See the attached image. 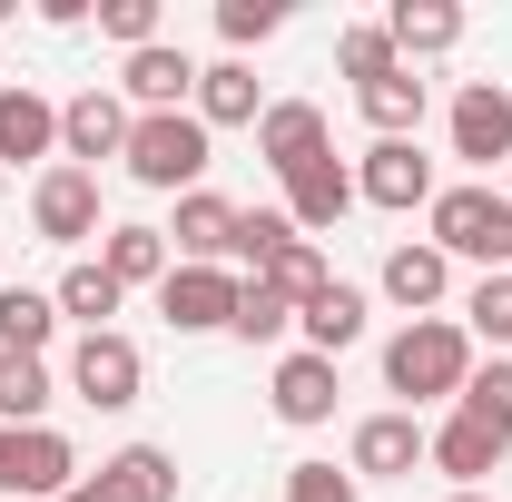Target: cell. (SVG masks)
Masks as SVG:
<instances>
[{
  "instance_id": "6da1fadb",
  "label": "cell",
  "mask_w": 512,
  "mask_h": 502,
  "mask_svg": "<svg viewBox=\"0 0 512 502\" xmlns=\"http://www.w3.org/2000/svg\"><path fill=\"white\" fill-rule=\"evenodd\" d=\"M463 375H473V335L453 315H414L384 335V394L424 404V394H463Z\"/></svg>"
},
{
  "instance_id": "7a4b0ae2",
  "label": "cell",
  "mask_w": 512,
  "mask_h": 502,
  "mask_svg": "<svg viewBox=\"0 0 512 502\" xmlns=\"http://www.w3.org/2000/svg\"><path fill=\"white\" fill-rule=\"evenodd\" d=\"M207 168H217V138H207L197 109H158V119L128 128V178H138V188L188 197V188H207Z\"/></svg>"
},
{
  "instance_id": "3957f363",
  "label": "cell",
  "mask_w": 512,
  "mask_h": 502,
  "mask_svg": "<svg viewBox=\"0 0 512 502\" xmlns=\"http://www.w3.org/2000/svg\"><path fill=\"white\" fill-rule=\"evenodd\" d=\"M434 247L444 256H473L483 276H503L512 266V197L493 188V178H473V188H434Z\"/></svg>"
},
{
  "instance_id": "277c9868",
  "label": "cell",
  "mask_w": 512,
  "mask_h": 502,
  "mask_svg": "<svg viewBox=\"0 0 512 502\" xmlns=\"http://www.w3.org/2000/svg\"><path fill=\"white\" fill-rule=\"evenodd\" d=\"M69 483H79V443L60 424H0V493L60 502Z\"/></svg>"
},
{
  "instance_id": "5b68a950",
  "label": "cell",
  "mask_w": 512,
  "mask_h": 502,
  "mask_svg": "<svg viewBox=\"0 0 512 502\" xmlns=\"http://www.w3.org/2000/svg\"><path fill=\"white\" fill-rule=\"evenodd\" d=\"M69 394L99 404V414H128V404L148 394V355L128 345L119 325H109V335H79V345H69Z\"/></svg>"
},
{
  "instance_id": "8992f818",
  "label": "cell",
  "mask_w": 512,
  "mask_h": 502,
  "mask_svg": "<svg viewBox=\"0 0 512 502\" xmlns=\"http://www.w3.org/2000/svg\"><path fill=\"white\" fill-rule=\"evenodd\" d=\"M237 266H168V286H158V315L178 325V335H227L237 325Z\"/></svg>"
},
{
  "instance_id": "52a82bcc",
  "label": "cell",
  "mask_w": 512,
  "mask_h": 502,
  "mask_svg": "<svg viewBox=\"0 0 512 502\" xmlns=\"http://www.w3.org/2000/svg\"><path fill=\"white\" fill-rule=\"evenodd\" d=\"M128 128H138V109H128L119 89H79L60 109V158L99 178V158H128Z\"/></svg>"
},
{
  "instance_id": "ba28073f",
  "label": "cell",
  "mask_w": 512,
  "mask_h": 502,
  "mask_svg": "<svg viewBox=\"0 0 512 502\" xmlns=\"http://www.w3.org/2000/svg\"><path fill=\"white\" fill-rule=\"evenodd\" d=\"M355 197H365V207H384V217L434 207V158H424L414 138H375V148H365V168H355Z\"/></svg>"
},
{
  "instance_id": "9c48e42d",
  "label": "cell",
  "mask_w": 512,
  "mask_h": 502,
  "mask_svg": "<svg viewBox=\"0 0 512 502\" xmlns=\"http://www.w3.org/2000/svg\"><path fill=\"white\" fill-rule=\"evenodd\" d=\"M30 227L50 237V247H89L99 237V178L89 168H40V188H30Z\"/></svg>"
},
{
  "instance_id": "30bf717a",
  "label": "cell",
  "mask_w": 512,
  "mask_h": 502,
  "mask_svg": "<svg viewBox=\"0 0 512 502\" xmlns=\"http://www.w3.org/2000/svg\"><path fill=\"white\" fill-rule=\"evenodd\" d=\"M444 128H453V158H473L483 178H493V168H512V99L493 89V79H473V89L453 99Z\"/></svg>"
},
{
  "instance_id": "8fae6325",
  "label": "cell",
  "mask_w": 512,
  "mask_h": 502,
  "mask_svg": "<svg viewBox=\"0 0 512 502\" xmlns=\"http://www.w3.org/2000/svg\"><path fill=\"white\" fill-rule=\"evenodd\" d=\"M414 463H424V424H414V414H365V424H355V453H345L355 483H404Z\"/></svg>"
},
{
  "instance_id": "7c38bea8",
  "label": "cell",
  "mask_w": 512,
  "mask_h": 502,
  "mask_svg": "<svg viewBox=\"0 0 512 502\" xmlns=\"http://www.w3.org/2000/svg\"><path fill=\"white\" fill-rule=\"evenodd\" d=\"M503 453H512V443L483 434L473 414H444V424L424 434V463H434V473H453V493H483V473H503Z\"/></svg>"
},
{
  "instance_id": "4fadbf2b",
  "label": "cell",
  "mask_w": 512,
  "mask_h": 502,
  "mask_svg": "<svg viewBox=\"0 0 512 502\" xmlns=\"http://www.w3.org/2000/svg\"><path fill=\"white\" fill-rule=\"evenodd\" d=\"M256 158H266L276 178H296L306 158H325V109H316V99H266V119H256Z\"/></svg>"
},
{
  "instance_id": "5bb4252c",
  "label": "cell",
  "mask_w": 512,
  "mask_h": 502,
  "mask_svg": "<svg viewBox=\"0 0 512 502\" xmlns=\"http://www.w3.org/2000/svg\"><path fill=\"white\" fill-rule=\"evenodd\" d=\"M335 394H345V384H335V365H325V355H306V345H296V355H276V384H266L276 424H296V434H306V424H325V414H335Z\"/></svg>"
},
{
  "instance_id": "9a60e30c",
  "label": "cell",
  "mask_w": 512,
  "mask_h": 502,
  "mask_svg": "<svg viewBox=\"0 0 512 502\" xmlns=\"http://www.w3.org/2000/svg\"><path fill=\"white\" fill-rule=\"evenodd\" d=\"M119 99H138V119H158V109L197 99V60H188V50H168V40H148V50H128Z\"/></svg>"
},
{
  "instance_id": "2e32d148",
  "label": "cell",
  "mask_w": 512,
  "mask_h": 502,
  "mask_svg": "<svg viewBox=\"0 0 512 502\" xmlns=\"http://www.w3.org/2000/svg\"><path fill=\"white\" fill-rule=\"evenodd\" d=\"M345 207H355V168H345L335 148H325V158H306V168L286 178V217H296V237H325Z\"/></svg>"
},
{
  "instance_id": "e0dca14e",
  "label": "cell",
  "mask_w": 512,
  "mask_h": 502,
  "mask_svg": "<svg viewBox=\"0 0 512 502\" xmlns=\"http://www.w3.org/2000/svg\"><path fill=\"white\" fill-rule=\"evenodd\" d=\"M168 247H178V266H227V256H237V207H227L217 188H188Z\"/></svg>"
},
{
  "instance_id": "ac0fdd59",
  "label": "cell",
  "mask_w": 512,
  "mask_h": 502,
  "mask_svg": "<svg viewBox=\"0 0 512 502\" xmlns=\"http://www.w3.org/2000/svg\"><path fill=\"white\" fill-rule=\"evenodd\" d=\"M89 493L99 502H178V463H168L158 443H119V453L89 473Z\"/></svg>"
},
{
  "instance_id": "d6986e66",
  "label": "cell",
  "mask_w": 512,
  "mask_h": 502,
  "mask_svg": "<svg viewBox=\"0 0 512 502\" xmlns=\"http://www.w3.org/2000/svg\"><path fill=\"white\" fill-rule=\"evenodd\" d=\"M197 119H207V138H217V128H256V119H266V89H256V69H247V60L197 69Z\"/></svg>"
},
{
  "instance_id": "ffe728a7",
  "label": "cell",
  "mask_w": 512,
  "mask_h": 502,
  "mask_svg": "<svg viewBox=\"0 0 512 502\" xmlns=\"http://www.w3.org/2000/svg\"><path fill=\"white\" fill-rule=\"evenodd\" d=\"M296 325H306V355H325V365H335V355L365 335V286H345V276H335L325 296H306V306H296Z\"/></svg>"
},
{
  "instance_id": "44dd1931",
  "label": "cell",
  "mask_w": 512,
  "mask_h": 502,
  "mask_svg": "<svg viewBox=\"0 0 512 502\" xmlns=\"http://www.w3.org/2000/svg\"><path fill=\"white\" fill-rule=\"evenodd\" d=\"M384 30H394L404 69H414V60H444L453 40H463V10H453V0H394V10H384Z\"/></svg>"
},
{
  "instance_id": "7402d4cb",
  "label": "cell",
  "mask_w": 512,
  "mask_h": 502,
  "mask_svg": "<svg viewBox=\"0 0 512 502\" xmlns=\"http://www.w3.org/2000/svg\"><path fill=\"white\" fill-rule=\"evenodd\" d=\"M10 158H60V109L40 89H0V168Z\"/></svg>"
},
{
  "instance_id": "603a6c76",
  "label": "cell",
  "mask_w": 512,
  "mask_h": 502,
  "mask_svg": "<svg viewBox=\"0 0 512 502\" xmlns=\"http://www.w3.org/2000/svg\"><path fill=\"white\" fill-rule=\"evenodd\" d=\"M444 286H453V256L434 247V237H424V247H394V256H384V296H394L404 315L444 306Z\"/></svg>"
},
{
  "instance_id": "cb8c5ba5",
  "label": "cell",
  "mask_w": 512,
  "mask_h": 502,
  "mask_svg": "<svg viewBox=\"0 0 512 502\" xmlns=\"http://www.w3.org/2000/svg\"><path fill=\"white\" fill-rule=\"evenodd\" d=\"M256 286H276L286 306H306V296H325V286H335V266H325L316 237H276V247L256 256Z\"/></svg>"
},
{
  "instance_id": "d4e9b609",
  "label": "cell",
  "mask_w": 512,
  "mask_h": 502,
  "mask_svg": "<svg viewBox=\"0 0 512 502\" xmlns=\"http://www.w3.org/2000/svg\"><path fill=\"white\" fill-rule=\"evenodd\" d=\"M99 266L119 276V286H168V227H99Z\"/></svg>"
},
{
  "instance_id": "484cf974",
  "label": "cell",
  "mask_w": 512,
  "mask_h": 502,
  "mask_svg": "<svg viewBox=\"0 0 512 502\" xmlns=\"http://www.w3.org/2000/svg\"><path fill=\"white\" fill-rule=\"evenodd\" d=\"M50 335H60V296L0 286V355H50Z\"/></svg>"
},
{
  "instance_id": "4316f807",
  "label": "cell",
  "mask_w": 512,
  "mask_h": 502,
  "mask_svg": "<svg viewBox=\"0 0 512 502\" xmlns=\"http://www.w3.org/2000/svg\"><path fill=\"white\" fill-rule=\"evenodd\" d=\"M50 296H60V315H79V335H109V315H119V296H128V286L109 276V266H99V256H79V266H69Z\"/></svg>"
},
{
  "instance_id": "83f0119b",
  "label": "cell",
  "mask_w": 512,
  "mask_h": 502,
  "mask_svg": "<svg viewBox=\"0 0 512 502\" xmlns=\"http://www.w3.org/2000/svg\"><path fill=\"white\" fill-rule=\"evenodd\" d=\"M355 109H365L375 138H414V128H424V79L394 69V79H375V89H355Z\"/></svg>"
},
{
  "instance_id": "f1b7e54d",
  "label": "cell",
  "mask_w": 512,
  "mask_h": 502,
  "mask_svg": "<svg viewBox=\"0 0 512 502\" xmlns=\"http://www.w3.org/2000/svg\"><path fill=\"white\" fill-rule=\"evenodd\" d=\"M453 414H473L483 434H503V443H512V355L473 365V375H463V394H453Z\"/></svg>"
},
{
  "instance_id": "f546056e",
  "label": "cell",
  "mask_w": 512,
  "mask_h": 502,
  "mask_svg": "<svg viewBox=\"0 0 512 502\" xmlns=\"http://www.w3.org/2000/svg\"><path fill=\"white\" fill-rule=\"evenodd\" d=\"M50 404H60V384L40 355H0V424H40Z\"/></svg>"
},
{
  "instance_id": "4dcf8cb0",
  "label": "cell",
  "mask_w": 512,
  "mask_h": 502,
  "mask_svg": "<svg viewBox=\"0 0 512 502\" xmlns=\"http://www.w3.org/2000/svg\"><path fill=\"white\" fill-rule=\"evenodd\" d=\"M335 69H345L355 89H375V79H394V69H404V50H394V30H384V20H355V30L335 40Z\"/></svg>"
},
{
  "instance_id": "1f68e13d",
  "label": "cell",
  "mask_w": 512,
  "mask_h": 502,
  "mask_svg": "<svg viewBox=\"0 0 512 502\" xmlns=\"http://www.w3.org/2000/svg\"><path fill=\"white\" fill-rule=\"evenodd\" d=\"M463 335H483L493 355L512 345V266H503V276H473V296H463Z\"/></svg>"
},
{
  "instance_id": "d6a6232c",
  "label": "cell",
  "mask_w": 512,
  "mask_h": 502,
  "mask_svg": "<svg viewBox=\"0 0 512 502\" xmlns=\"http://www.w3.org/2000/svg\"><path fill=\"white\" fill-rule=\"evenodd\" d=\"M286 325H296V306H286V296H276V286H237V325H227V335H237V345H276V335H286Z\"/></svg>"
},
{
  "instance_id": "836d02e7",
  "label": "cell",
  "mask_w": 512,
  "mask_h": 502,
  "mask_svg": "<svg viewBox=\"0 0 512 502\" xmlns=\"http://www.w3.org/2000/svg\"><path fill=\"white\" fill-rule=\"evenodd\" d=\"M217 30H227V50H256L286 30V0H217Z\"/></svg>"
},
{
  "instance_id": "e575fe53",
  "label": "cell",
  "mask_w": 512,
  "mask_h": 502,
  "mask_svg": "<svg viewBox=\"0 0 512 502\" xmlns=\"http://www.w3.org/2000/svg\"><path fill=\"white\" fill-rule=\"evenodd\" d=\"M99 30H109L119 50H148V40H158V0H99Z\"/></svg>"
},
{
  "instance_id": "d590c367",
  "label": "cell",
  "mask_w": 512,
  "mask_h": 502,
  "mask_svg": "<svg viewBox=\"0 0 512 502\" xmlns=\"http://www.w3.org/2000/svg\"><path fill=\"white\" fill-rule=\"evenodd\" d=\"M276 237H296V217H286V207H237V256H247V276H256V256L276 247Z\"/></svg>"
},
{
  "instance_id": "8d00e7d4",
  "label": "cell",
  "mask_w": 512,
  "mask_h": 502,
  "mask_svg": "<svg viewBox=\"0 0 512 502\" xmlns=\"http://www.w3.org/2000/svg\"><path fill=\"white\" fill-rule=\"evenodd\" d=\"M286 502H355V473H335V463H296V473H286Z\"/></svg>"
},
{
  "instance_id": "74e56055",
  "label": "cell",
  "mask_w": 512,
  "mask_h": 502,
  "mask_svg": "<svg viewBox=\"0 0 512 502\" xmlns=\"http://www.w3.org/2000/svg\"><path fill=\"white\" fill-rule=\"evenodd\" d=\"M60 502H99V493H89V483H69V493H60Z\"/></svg>"
},
{
  "instance_id": "f35d334b",
  "label": "cell",
  "mask_w": 512,
  "mask_h": 502,
  "mask_svg": "<svg viewBox=\"0 0 512 502\" xmlns=\"http://www.w3.org/2000/svg\"><path fill=\"white\" fill-rule=\"evenodd\" d=\"M453 502H493V493H453Z\"/></svg>"
},
{
  "instance_id": "ab89813d",
  "label": "cell",
  "mask_w": 512,
  "mask_h": 502,
  "mask_svg": "<svg viewBox=\"0 0 512 502\" xmlns=\"http://www.w3.org/2000/svg\"><path fill=\"white\" fill-rule=\"evenodd\" d=\"M503 197H512V168H503Z\"/></svg>"
},
{
  "instance_id": "60d3db41",
  "label": "cell",
  "mask_w": 512,
  "mask_h": 502,
  "mask_svg": "<svg viewBox=\"0 0 512 502\" xmlns=\"http://www.w3.org/2000/svg\"><path fill=\"white\" fill-rule=\"evenodd\" d=\"M0 188H10V168H0Z\"/></svg>"
}]
</instances>
